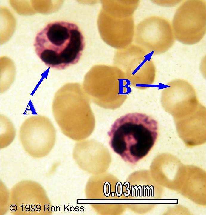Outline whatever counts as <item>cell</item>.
I'll list each match as a JSON object with an SVG mask.
<instances>
[{
	"label": "cell",
	"instance_id": "obj_1",
	"mask_svg": "<svg viewBox=\"0 0 206 215\" xmlns=\"http://www.w3.org/2000/svg\"><path fill=\"white\" fill-rule=\"evenodd\" d=\"M85 46L84 36L73 23H49L37 34L34 46L40 59L48 67L63 70L77 64Z\"/></svg>",
	"mask_w": 206,
	"mask_h": 215
},
{
	"label": "cell",
	"instance_id": "obj_2",
	"mask_svg": "<svg viewBox=\"0 0 206 215\" xmlns=\"http://www.w3.org/2000/svg\"><path fill=\"white\" fill-rule=\"evenodd\" d=\"M157 121L144 113H132L117 119L108 132L113 150L125 161L137 163L146 156L158 136Z\"/></svg>",
	"mask_w": 206,
	"mask_h": 215
},
{
	"label": "cell",
	"instance_id": "obj_3",
	"mask_svg": "<svg viewBox=\"0 0 206 215\" xmlns=\"http://www.w3.org/2000/svg\"><path fill=\"white\" fill-rule=\"evenodd\" d=\"M55 120L63 133L74 140L88 137L95 121L87 99L75 96L56 97L53 105Z\"/></svg>",
	"mask_w": 206,
	"mask_h": 215
},
{
	"label": "cell",
	"instance_id": "obj_4",
	"mask_svg": "<svg viewBox=\"0 0 206 215\" xmlns=\"http://www.w3.org/2000/svg\"><path fill=\"white\" fill-rule=\"evenodd\" d=\"M206 11L204 0L183 2L176 10L171 24L175 39L188 45L199 42L206 33Z\"/></svg>",
	"mask_w": 206,
	"mask_h": 215
},
{
	"label": "cell",
	"instance_id": "obj_5",
	"mask_svg": "<svg viewBox=\"0 0 206 215\" xmlns=\"http://www.w3.org/2000/svg\"><path fill=\"white\" fill-rule=\"evenodd\" d=\"M175 39L171 24L162 17L149 16L141 21L135 27V44L147 53H163L172 46Z\"/></svg>",
	"mask_w": 206,
	"mask_h": 215
},
{
	"label": "cell",
	"instance_id": "obj_6",
	"mask_svg": "<svg viewBox=\"0 0 206 215\" xmlns=\"http://www.w3.org/2000/svg\"><path fill=\"white\" fill-rule=\"evenodd\" d=\"M56 137L55 130L52 122L43 116L28 118L20 128V140L27 148L51 147L55 142Z\"/></svg>",
	"mask_w": 206,
	"mask_h": 215
},
{
	"label": "cell",
	"instance_id": "obj_7",
	"mask_svg": "<svg viewBox=\"0 0 206 215\" xmlns=\"http://www.w3.org/2000/svg\"><path fill=\"white\" fill-rule=\"evenodd\" d=\"M0 141L10 143L14 139L15 131L12 123L8 119L0 122Z\"/></svg>",
	"mask_w": 206,
	"mask_h": 215
},
{
	"label": "cell",
	"instance_id": "obj_8",
	"mask_svg": "<svg viewBox=\"0 0 206 215\" xmlns=\"http://www.w3.org/2000/svg\"><path fill=\"white\" fill-rule=\"evenodd\" d=\"M171 1H170L169 2H164L163 1H154V3L159 5L165 6H173L174 5H176L179 3V2H177V1L175 2L176 1H172L171 2H170Z\"/></svg>",
	"mask_w": 206,
	"mask_h": 215
},
{
	"label": "cell",
	"instance_id": "obj_9",
	"mask_svg": "<svg viewBox=\"0 0 206 215\" xmlns=\"http://www.w3.org/2000/svg\"><path fill=\"white\" fill-rule=\"evenodd\" d=\"M10 209L11 211H15L17 210V207L15 205H12L10 207Z\"/></svg>",
	"mask_w": 206,
	"mask_h": 215
}]
</instances>
